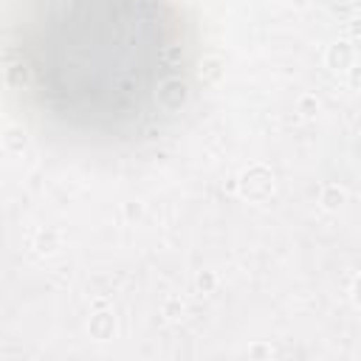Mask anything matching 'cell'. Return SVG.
I'll use <instances>...</instances> for the list:
<instances>
[{
  "instance_id": "5b68a950",
  "label": "cell",
  "mask_w": 361,
  "mask_h": 361,
  "mask_svg": "<svg viewBox=\"0 0 361 361\" xmlns=\"http://www.w3.org/2000/svg\"><path fill=\"white\" fill-rule=\"evenodd\" d=\"M319 203H322V209H328V212H339V209L347 203V192H344L339 184H328V187H322Z\"/></svg>"
},
{
  "instance_id": "ba28073f",
  "label": "cell",
  "mask_w": 361,
  "mask_h": 361,
  "mask_svg": "<svg viewBox=\"0 0 361 361\" xmlns=\"http://www.w3.org/2000/svg\"><path fill=\"white\" fill-rule=\"evenodd\" d=\"M60 249V235L54 229H45L37 235V251L40 254H54Z\"/></svg>"
},
{
  "instance_id": "8992f818",
  "label": "cell",
  "mask_w": 361,
  "mask_h": 361,
  "mask_svg": "<svg viewBox=\"0 0 361 361\" xmlns=\"http://www.w3.org/2000/svg\"><path fill=\"white\" fill-rule=\"evenodd\" d=\"M198 76H201V82H206V85L220 82V79H223V60H220V57H206L203 65H201V71H198Z\"/></svg>"
},
{
  "instance_id": "277c9868",
  "label": "cell",
  "mask_w": 361,
  "mask_h": 361,
  "mask_svg": "<svg viewBox=\"0 0 361 361\" xmlns=\"http://www.w3.org/2000/svg\"><path fill=\"white\" fill-rule=\"evenodd\" d=\"M158 99H161V105H164V108L178 110V108H184V105H187V99H190V90H187V85L180 82V79H169V82H164V85H161V90H158Z\"/></svg>"
},
{
  "instance_id": "7c38bea8",
  "label": "cell",
  "mask_w": 361,
  "mask_h": 361,
  "mask_svg": "<svg viewBox=\"0 0 361 361\" xmlns=\"http://www.w3.org/2000/svg\"><path fill=\"white\" fill-rule=\"evenodd\" d=\"M249 355H257V358H268V355H271V347H265V344H254V347H249Z\"/></svg>"
},
{
  "instance_id": "9c48e42d",
  "label": "cell",
  "mask_w": 361,
  "mask_h": 361,
  "mask_svg": "<svg viewBox=\"0 0 361 361\" xmlns=\"http://www.w3.org/2000/svg\"><path fill=\"white\" fill-rule=\"evenodd\" d=\"M296 113L305 116V119H313L316 113H319V102H316V96H310V94L299 96L296 99Z\"/></svg>"
},
{
  "instance_id": "30bf717a",
  "label": "cell",
  "mask_w": 361,
  "mask_h": 361,
  "mask_svg": "<svg viewBox=\"0 0 361 361\" xmlns=\"http://www.w3.org/2000/svg\"><path fill=\"white\" fill-rule=\"evenodd\" d=\"M195 285H198V291H201V294H212V291H215V285H217V277L212 274V271H201V274L195 277Z\"/></svg>"
},
{
  "instance_id": "7a4b0ae2",
  "label": "cell",
  "mask_w": 361,
  "mask_h": 361,
  "mask_svg": "<svg viewBox=\"0 0 361 361\" xmlns=\"http://www.w3.org/2000/svg\"><path fill=\"white\" fill-rule=\"evenodd\" d=\"M328 68L333 71V74H344V71H350L353 68V62H355V49H353V42L350 40H336L330 49H328Z\"/></svg>"
},
{
  "instance_id": "9a60e30c",
  "label": "cell",
  "mask_w": 361,
  "mask_h": 361,
  "mask_svg": "<svg viewBox=\"0 0 361 361\" xmlns=\"http://www.w3.org/2000/svg\"><path fill=\"white\" fill-rule=\"evenodd\" d=\"M291 6H296V9H305V6H310V0H291Z\"/></svg>"
},
{
  "instance_id": "3957f363",
  "label": "cell",
  "mask_w": 361,
  "mask_h": 361,
  "mask_svg": "<svg viewBox=\"0 0 361 361\" xmlns=\"http://www.w3.org/2000/svg\"><path fill=\"white\" fill-rule=\"evenodd\" d=\"M87 333H90V339H96V342L113 339V333H116V316H113V310H102L99 308L94 316H90Z\"/></svg>"
},
{
  "instance_id": "52a82bcc",
  "label": "cell",
  "mask_w": 361,
  "mask_h": 361,
  "mask_svg": "<svg viewBox=\"0 0 361 361\" xmlns=\"http://www.w3.org/2000/svg\"><path fill=\"white\" fill-rule=\"evenodd\" d=\"M3 144H6V150H12V153H23V150L28 147V135H26L23 127H9V130L3 133Z\"/></svg>"
},
{
  "instance_id": "6da1fadb",
  "label": "cell",
  "mask_w": 361,
  "mask_h": 361,
  "mask_svg": "<svg viewBox=\"0 0 361 361\" xmlns=\"http://www.w3.org/2000/svg\"><path fill=\"white\" fill-rule=\"evenodd\" d=\"M235 187L246 201L260 203V201H265L271 192H274V172H271L265 164H251L237 175Z\"/></svg>"
},
{
  "instance_id": "5bb4252c",
  "label": "cell",
  "mask_w": 361,
  "mask_h": 361,
  "mask_svg": "<svg viewBox=\"0 0 361 361\" xmlns=\"http://www.w3.org/2000/svg\"><path fill=\"white\" fill-rule=\"evenodd\" d=\"M350 296H353V305H358V277L353 280V291H350Z\"/></svg>"
},
{
  "instance_id": "4fadbf2b",
  "label": "cell",
  "mask_w": 361,
  "mask_h": 361,
  "mask_svg": "<svg viewBox=\"0 0 361 361\" xmlns=\"http://www.w3.org/2000/svg\"><path fill=\"white\" fill-rule=\"evenodd\" d=\"M124 215H127L130 220L139 217V215H142V206H139V203H127V206H124Z\"/></svg>"
},
{
  "instance_id": "8fae6325",
  "label": "cell",
  "mask_w": 361,
  "mask_h": 361,
  "mask_svg": "<svg viewBox=\"0 0 361 361\" xmlns=\"http://www.w3.org/2000/svg\"><path fill=\"white\" fill-rule=\"evenodd\" d=\"M164 316H167V319H178V316H184V302H180V299H167L164 302Z\"/></svg>"
}]
</instances>
